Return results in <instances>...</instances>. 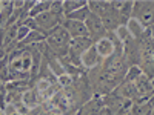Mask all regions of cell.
<instances>
[{
	"label": "cell",
	"instance_id": "cell-1",
	"mask_svg": "<svg viewBox=\"0 0 154 115\" xmlns=\"http://www.w3.org/2000/svg\"><path fill=\"white\" fill-rule=\"evenodd\" d=\"M45 40H46V46L53 51V54L57 55L59 58L68 55V46H69V42H71V37L62 28V25L56 26L54 29H51L46 34Z\"/></svg>",
	"mask_w": 154,
	"mask_h": 115
},
{
	"label": "cell",
	"instance_id": "cell-2",
	"mask_svg": "<svg viewBox=\"0 0 154 115\" xmlns=\"http://www.w3.org/2000/svg\"><path fill=\"white\" fill-rule=\"evenodd\" d=\"M152 2H134L131 17L136 19L143 28L152 25Z\"/></svg>",
	"mask_w": 154,
	"mask_h": 115
},
{
	"label": "cell",
	"instance_id": "cell-3",
	"mask_svg": "<svg viewBox=\"0 0 154 115\" xmlns=\"http://www.w3.org/2000/svg\"><path fill=\"white\" fill-rule=\"evenodd\" d=\"M83 23H85L86 31H88V37L91 38L93 42H97L99 38L106 35V31L103 28V23H102L100 17L93 14V12H89V16L86 17V20Z\"/></svg>",
	"mask_w": 154,
	"mask_h": 115
},
{
	"label": "cell",
	"instance_id": "cell-4",
	"mask_svg": "<svg viewBox=\"0 0 154 115\" xmlns=\"http://www.w3.org/2000/svg\"><path fill=\"white\" fill-rule=\"evenodd\" d=\"M102 61H103V60H102V57L97 54V51L94 48V43H93V46H89L85 52L80 55V68L88 72L91 69L99 68L102 65Z\"/></svg>",
	"mask_w": 154,
	"mask_h": 115
},
{
	"label": "cell",
	"instance_id": "cell-5",
	"mask_svg": "<svg viewBox=\"0 0 154 115\" xmlns=\"http://www.w3.org/2000/svg\"><path fill=\"white\" fill-rule=\"evenodd\" d=\"M62 28L65 29L71 38H77V37H88V31L83 22H75V20H68L63 19L62 20Z\"/></svg>",
	"mask_w": 154,
	"mask_h": 115
},
{
	"label": "cell",
	"instance_id": "cell-6",
	"mask_svg": "<svg viewBox=\"0 0 154 115\" xmlns=\"http://www.w3.org/2000/svg\"><path fill=\"white\" fill-rule=\"evenodd\" d=\"M94 48H96V51H97V54L102 57V60L109 58V57L116 52V46H114L112 40L108 37V34H106L105 37L99 38L97 42H94Z\"/></svg>",
	"mask_w": 154,
	"mask_h": 115
},
{
	"label": "cell",
	"instance_id": "cell-7",
	"mask_svg": "<svg viewBox=\"0 0 154 115\" xmlns=\"http://www.w3.org/2000/svg\"><path fill=\"white\" fill-rule=\"evenodd\" d=\"M125 28H126L128 34H130V37L133 38V40H140V38L143 37L145 28H143L136 19H133V17L125 23Z\"/></svg>",
	"mask_w": 154,
	"mask_h": 115
},
{
	"label": "cell",
	"instance_id": "cell-8",
	"mask_svg": "<svg viewBox=\"0 0 154 115\" xmlns=\"http://www.w3.org/2000/svg\"><path fill=\"white\" fill-rule=\"evenodd\" d=\"M22 103L26 106L29 111H32V109H35L38 105H40L42 101H40V98H38V95L35 94V91L28 89V91H25L22 94Z\"/></svg>",
	"mask_w": 154,
	"mask_h": 115
},
{
	"label": "cell",
	"instance_id": "cell-9",
	"mask_svg": "<svg viewBox=\"0 0 154 115\" xmlns=\"http://www.w3.org/2000/svg\"><path fill=\"white\" fill-rule=\"evenodd\" d=\"M45 38H46V35L43 34V32H40V31H31L28 35H26V38H25L23 42H20L19 43V46H28V45H37V43H42V42H45Z\"/></svg>",
	"mask_w": 154,
	"mask_h": 115
},
{
	"label": "cell",
	"instance_id": "cell-10",
	"mask_svg": "<svg viewBox=\"0 0 154 115\" xmlns=\"http://www.w3.org/2000/svg\"><path fill=\"white\" fill-rule=\"evenodd\" d=\"M49 6H51V2H35L32 5V8L28 11V17L35 19L37 16H40V14H43V12H46L49 9Z\"/></svg>",
	"mask_w": 154,
	"mask_h": 115
},
{
	"label": "cell",
	"instance_id": "cell-11",
	"mask_svg": "<svg viewBox=\"0 0 154 115\" xmlns=\"http://www.w3.org/2000/svg\"><path fill=\"white\" fill-rule=\"evenodd\" d=\"M88 16H89V9H88V6H83V8H80V9H77V11L71 12V14L63 16V19L75 20V22H85Z\"/></svg>",
	"mask_w": 154,
	"mask_h": 115
},
{
	"label": "cell",
	"instance_id": "cell-12",
	"mask_svg": "<svg viewBox=\"0 0 154 115\" xmlns=\"http://www.w3.org/2000/svg\"><path fill=\"white\" fill-rule=\"evenodd\" d=\"M86 6V2H82V0H74V2H63L62 8H63V16H66V14H71V12L77 11V9H80Z\"/></svg>",
	"mask_w": 154,
	"mask_h": 115
},
{
	"label": "cell",
	"instance_id": "cell-13",
	"mask_svg": "<svg viewBox=\"0 0 154 115\" xmlns=\"http://www.w3.org/2000/svg\"><path fill=\"white\" fill-rule=\"evenodd\" d=\"M143 72L140 71V68L137 66V65H134V66H130L126 69V72H125V78H123V81H128V83H133V81H136L140 75H142Z\"/></svg>",
	"mask_w": 154,
	"mask_h": 115
},
{
	"label": "cell",
	"instance_id": "cell-14",
	"mask_svg": "<svg viewBox=\"0 0 154 115\" xmlns=\"http://www.w3.org/2000/svg\"><path fill=\"white\" fill-rule=\"evenodd\" d=\"M31 31L26 28V26H23V25H20V26H19V29H17V35H16V42H23L25 40V38H26V35L29 34Z\"/></svg>",
	"mask_w": 154,
	"mask_h": 115
},
{
	"label": "cell",
	"instance_id": "cell-15",
	"mask_svg": "<svg viewBox=\"0 0 154 115\" xmlns=\"http://www.w3.org/2000/svg\"><path fill=\"white\" fill-rule=\"evenodd\" d=\"M3 115H20V114L17 112V109L14 108V105L6 103V106L3 108Z\"/></svg>",
	"mask_w": 154,
	"mask_h": 115
},
{
	"label": "cell",
	"instance_id": "cell-16",
	"mask_svg": "<svg viewBox=\"0 0 154 115\" xmlns=\"http://www.w3.org/2000/svg\"><path fill=\"white\" fill-rule=\"evenodd\" d=\"M0 11H2V3H0Z\"/></svg>",
	"mask_w": 154,
	"mask_h": 115
},
{
	"label": "cell",
	"instance_id": "cell-17",
	"mask_svg": "<svg viewBox=\"0 0 154 115\" xmlns=\"http://www.w3.org/2000/svg\"><path fill=\"white\" fill-rule=\"evenodd\" d=\"M0 84H2V81H0Z\"/></svg>",
	"mask_w": 154,
	"mask_h": 115
}]
</instances>
